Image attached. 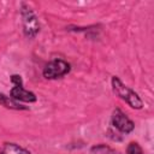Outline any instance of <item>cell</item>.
<instances>
[{"label":"cell","instance_id":"8992f818","mask_svg":"<svg viewBox=\"0 0 154 154\" xmlns=\"http://www.w3.org/2000/svg\"><path fill=\"white\" fill-rule=\"evenodd\" d=\"M0 105H2L6 108H10V109H17V111H26V109H29V107L20 105L18 101H16L11 96H7V95H5L2 93H0Z\"/></svg>","mask_w":154,"mask_h":154},{"label":"cell","instance_id":"277c9868","mask_svg":"<svg viewBox=\"0 0 154 154\" xmlns=\"http://www.w3.org/2000/svg\"><path fill=\"white\" fill-rule=\"evenodd\" d=\"M11 82L14 84V87L10 91V96L14 99L16 101H23V102H36L37 97L32 91L26 90L23 87V79L19 75H12L11 76Z\"/></svg>","mask_w":154,"mask_h":154},{"label":"cell","instance_id":"6da1fadb","mask_svg":"<svg viewBox=\"0 0 154 154\" xmlns=\"http://www.w3.org/2000/svg\"><path fill=\"white\" fill-rule=\"evenodd\" d=\"M111 85H112L113 93L118 97H120L122 100H124L131 108L141 109L143 107V100L140 97V95L134 89H131L130 87L125 85L119 79V77L113 76L112 79H111Z\"/></svg>","mask_w":154,"mask_h":154},{"label":"cell","instance_id":"9c48e42d","mask_svg":"<svg viewBox=\"0 0 154 154\" xmlns=\"http://www.w3.org/2000/svg\"><path fill=\"white\" fill-rule=\"evenodd\" d=\"M125 154H143V149L137 142H130L126 147Z\"/></svg>","mask_w":154,"mask_h":154},{"label":"cell","instance_id":"52a82bcc","mask_svg":"<svg viewBox=\"0 0 154 154\" xmlns=\"http://www.w3.org/2000/svg\"><path fill=\"white\" fill-rule=\"evenodd\" d=\"M0 154H31L28 149L20 147L17 143L13 142H6L2 146V149L0 152Z\"/></svg>","mask_w":154,"mask_h":154},{"label":"cell","instance_id":"ba28073f","mask_svg":"<svg viewBox=\"0 0 154 154\" xmlns=\"http://www.w3.org/2000/svg\"><path fill=\"white\" fill-rule=\"evenodd\" d=\"M90 153L91 154H109V153L111 154H114V152L109 147H107L105 144H97V146L91 147Z\"/></svg>","mask_w":154,"mask_h":154},{"label":"cell","instance_id":"5b68a950","mask_svg":"<svg viewBox=\"0 0 154 154\" xmlns=\"http://www.w3.org/2000/svg\"><path fill=\"white\" fill-rule=\"evenodd\" d=\"M111 124L122 134H130L135 129V123L119 108H116L112 112Z\"/></svg>","mask_w":154,"mask_h":154},{"label":"cell","instance_id":"3957f363","mask_svg":"<svg viewBox=\"0 0 154 154\" xmlns=\"http://www.w3.org/2000/svg\"><path fill=\"white\" fill-rule=\"evenodd\" d=\"M71 70V65L63 59H53L43 67L42 75L47 79H57L67 75Z\"/></svg>","mask_w":154,"mask_h":154},{"label":"cell","instance_id":"7a4b0ae2","mask_svg":"<svg viewBox=\"0 0 154 154\" xmlns=\"http://www.w3.org/2000/svg\"><path fill=\"white\" fill-rule=\"evenodd\" d=\"M20 16L23 24V32L28 38H34L40 32V22L32 8L25 4H20Z\"/></svg>","mask_w":154,"mask_h":154}]
</instances>
